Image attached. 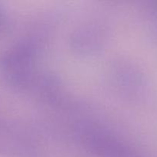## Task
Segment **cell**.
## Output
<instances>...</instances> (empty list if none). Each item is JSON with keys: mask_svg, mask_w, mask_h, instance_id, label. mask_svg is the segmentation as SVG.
Returning <instances> with one entry per match:
<instances>
[{"mask_svg": "<svg viewBox=\"0 0 157 157\" xmlns=\"http://www.w3.org/2000/svg\"><path fill=\"white\" fill-rule=\"evenodd\" d=\"M32 48L16 46L0 58V74L12 84H20L29 78L33 63Z\"/></svg>", "mask_w": 157, "mask_h": 157, "instance_id": "obj_1", "label": "cell"}, {"mask_svg": "<svg viewBox=\"0 0 157 157\" xmlns=\"http://www.w3.org/2000/svg\"><path fill=\"white\" fill-rule=\"evenodd\" d=\"M6 25V17L4 10L0 6V35L4 32Z\"/></svg>", "mask_w": 157, "mask_h": 157, "instance_id": "obj_3", "label": "cell"}, {"mask_svg": "<svg viewBox=\"0 0 157 157\" xmlns=\"http://www.w3.org/2000/svg\"><path fill=\"white\" fill-rule=\"evenodd\" d=\"M81 139L90 151L102 157H128L123 144L101 129L87 127L81 132Z\"/></svg>", "mask_w": 157, "mask_h": 157, "instance_id": "obj_2", "label": "cell"}, {"mask_svg": "<svg viewBox=\"0 0 157 157\" xmlns=\"http://www.w3.org/2000/svg\"><path fill=\"white\" fill-rule=\"evenodd\" d=\"M0 127H1V123H0Z\"/></svg>", "mask_w": 157, "mask_h": 157, "instance_id": "obj_4", "label": "cell"}]
</instances>
